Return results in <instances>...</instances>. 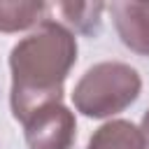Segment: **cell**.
I'll list each match as a JSON object with an SVG mask.
<instances>
[{"instance_id":"cell-1","label":"cell","mask_w":149,"mask_h":149,"mask_svg":"<svg viewBox=\"0 0 149 149\" xmlns=\"http://www.w3.org/2000/svg\"><path fill=\"white\" fill-rule=\"evenodd\" d=\"M74 63L77 37L54 19H44L21 37L9 51V105L14 119L26 123L37 109L63 102V84Z\"/></svg>"},{"instance_id":"cell-2","label":"cell","mask_w":149,"mask_h":149,"mask_svg":"<svg viewBox=\"0 0 149 149\" xmlns=\"http://www.w3.org/2000/svg\"><path fill=\"white\" fill-rule=\"evenodd\" d=\"M142 91L140 72L121 61L91 65L72 88V105L88 119H107L130 107Z\"/></svg>"},{"instance_id":"cell-3","label":"cell","mask_w":149,"mask_h":149,"mask_svg":"<svg viewBox=\"0 0 149 149\" xmlns=\"http://www.w3.org/2000/svg\"><path fill=\"white\" fill-rule=\"evenodd\" d=\"M23 135L28 149H72L77 137V119L63 102L37 109L26 123Z\"/></svg>"},{"instance_id":"cell-4","label":"cell","mask_w":149,"mask_h":149,"mask_svg":"<svg viewBox=\"0 0 149 149\" xmlns=\"http://www.w3.org/2000/svg\"><path fill=\"white\" fill-rule=\"evenodd\" d=\"M109 12L121 42L130 51L149 56V2L116 0L109 5Z\"/></svg>"},{"instance_id":"cell-5","label":"cell","mask_w":149,"mask_h":149,"mask_svg":"<svg viewBox=\"0 0 149 149\" xmlns=\"http://www.w3.org/2000/svg\"><path fill=\"white\" fill-rule=\"evenodd\" d=\"M49 5L42 0H0V33L37 28L47 19Z\"/></svg>"},{"instance_id":"cell-6","label":"cell","mask_w":149,"mask_h":149,"mask_svg":"<svg viewBox=\"0 0 149 149\" xmlns=\"http://www.w3.org/2000/svg\"><path fill=\"white\" fill-rule=\"evenodd\" d=\"M86 149H147L140 128L126 119H112L102 123L88 137Z\"/></svg>"},{"instance_id":"cell-7","label":"cell","mask_w":149,"mask_h":149,"mask_svg":"<svg viewBox=\"0 0 149 149\" xmlns=\"http://www.w3.org/2000/svg\"><path fill=\"white\" fill-rule=\"evenodd\" d=\"M102 2H63L58 5V9L68 16V21L81 30V33H95L100 26V12H102Z\"/></svg>"},{"instance_id":"cell-8","label":"cell","mask_w":149,"mask_h":149,"mask_svg":"<svg viewBox=\"0 0 149 149\" xmlns=\"http://www.w3.org/2000/svg\"><path fill=\"white\" fill-rule=\"evenodd\" d=\"M140 133H142L144 144H147V149H149V109L144 112V116H142V121H140Z\"/></svg>"}]
</instances>
